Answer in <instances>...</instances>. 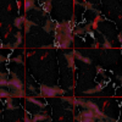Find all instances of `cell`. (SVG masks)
Instances as JSON below:
<instances>
[{"label": "cell", "mask_w": 122, "mask_h": 122, "mask_svg": "<svg viewBox=\"0 0 122 122\" xmlns=\"http://www.w3.org/2000/svg\"><path fill=\"white\" fill-rule=\"evenodd\" d=\"M40 93L44 97H49V98H53V97H56V95H61L65 93V90H62L61 88H59L57 86H54V87H48L45 84H42L40 86Z\"/></svg>", "instance_id": "1"}, {"label": "cell", "mask_w": 122, "mask_h": 122, "mask_svg": "<svg viewBox=\"0 0 122 122\" xmlns=\"http://www.w3.org/2000/svg\"><path fill=\"white\" fill-rule=\"evenodd\" d=\"M9 87L12 88L14 90H22L25 88L23 83L20 81V78H12L9 81Z\"/></svg>", "instance_id": "2"}, {"label": "cell", "mask_w": 122, "mask_h": 122, "mask_svg": "<svg viewBox=\"0 0 122 122\" xmlns=\"http://www.w3.org/2000/svg\"><path fill=\"white\" fill-rule=\"evenodd\" d=\"M79 117L81 118H89L92 121H95L97 120L95 118V114L93 112V111H90V110H83L82 112H81Z\"/></svg>", "instance_id": "3"}, {"label": "cell", "mask_w": 122, "mask_h": 122, "mask_svg": "<svg viewBox=\"0 0 122 122\" xmlns=\"http://www.w3.org/2000/svg\"><path fill=\"white\" fill-rule=\"evenodd\" d=\"M44 120H48V115H46L45 111L36 114L33 116V118H32V122H39V121H44Z\"/></svg>", "instance_id": "4"}, {"label": "cell", "mask_w": 122, "mask_h": 122, "mask_svg": "<svg viewBox=\"0 0 122 122\" xmlns=\"http://www.w3.org/2000/svg\"><path fill=\"white\" fill-rule=\"evenodd\" d=\"M25 21H26V16H20V17H16L15 21H14V25L16 28H21L23 25H25Z\"/></svg>", "instance_id": "5"}, {"label": "cell", "mask_w": 122, "mask_h": 122, "mask_svg": "<svg viewBox=\"0 0 122 122\" xmlns=\"http://www.w3.org/2000/svg\"><path fill=\"white\" fill-rule=\"evenodd\" d=\"M65 57L67 60L68 66L72 70H75V57H73V54L72 53H67V54H65Z\"/></svg>", "instance_id": "6"}, {"label": "cell", "mask_w": 122, "mask_h": 122, "mask_svg": "<svg viewBox=\"0 0 122 122\" xmlns=\"http://www.w3.org/2000/svg\"><path fill=\"white\" fill-rule=\"evenodd\" d=\"M72 54H73V57H77L78 60H82V61H84V62H87V64H92V60L89 59V57H86V56H83V55H81V53H78V51H72Z\"/></svg>", "instance_id": "7"}, {"label": "cell", "mask_w": 122, "mask_h": 122, "mask_svg": "<svg viewBox=\"0 0 122 122\" xmlns=\"http://www.w3.org/2000/svg\"><path fill=\"white\" fill-rule=\"evenodd\" d=\"M10 97L11 98H26V93H25V89L22 90H14L10 93Z\"/></svg>", "instance_id": "8"}, {"label": "cell", "mask_w": 122, "mask_h": 122, "mask_svg": "<svg viewBox=\"0 0 122 122\" xmlns=\"http://www.w3.org/2000/svg\"><path fill=\"white\" fill-rule=\"evenodd\" d=\"M36 3L33 1V0H26L25 1V11L26 12H28L29 10H32V9H34L36 7V5H34Z\"/></svg>", "instance_id": "9"}, {"label": "cell", "mask_w": 122, "mask_h": 122, "mask_svg": "<svg viewBox=\"0 0 122 122\" xmlns=\"http://www.w3.org/2000/svg\"><path fill=\"white\" fill-rule=\"evenodd\" d=\"M26 100H27V101H29V103H33V104L38 105L39 107H44V106H45V104L40 103V101H39L38 99H36V98H33V97H26Z\"/></svg>", "instance_id": "10"}, {"label": "cell", "mask_w": 122, "mask_h": 122, "mask_svg": "<svg viewBox=\"0 0 122 122\" xmlns=\"http://www.w3.org/2000/svg\"><path fill=\"white\" fill-rule=\"evenodd\" d=\"M55 29V25L53 21H50V20H48L45 26H44V30L45 32H53V30Z\"/></svg>", "instance_id": "11"}, {"label": "cell", "mask_w": 122, "mask_h": 122, "mask_svg": "<svg viewBox=\"0 0 122 122\" xmlns=\"http://www.w3.org/2000/svg\"><path fill=\"white\" fill-rule=\"evenodd\" d=\"M15 37H16V39H17V42L14 44V49H15V48H18L20 45L22 44V34L20 33V32H17V33L15 34Z\"/></svg>", "instance_id": "12"}, {"label": "cell", "mask_w": 122, "mask_h": 122, "mask_svg": "<svg viewBox=\"0 0 122 122\" xmlns=\"http://www.w3.org/2000/svg\"><path fill=\"white\" fill-rule=\"evenodd\" d=\"M34 25H36V23H34L33 21H29V20H27V18H26L25 25H23V26H25V32H26V33H28V32H29V28L32 27V26H34Z\"/></svg>", "instance_id": "13"}, {"label": "cell", "mask_w": 122, "mask_h": 122, "mask_svg": "<svg viewBox=\"0 0 122 122\" xmlns=\"http://www.w3.org/2000/svg\"><path fill=\"white\" fill-rule=\"evenodd\" d=\"M62 100H64V101H67V103L71 104V105H77L76 98H72V97H70V98H62Z\"/></svg>", "instance_id": "14"}, {"label": "cell", "mask_w": 122, "mask_h": 122, "mask_svg": "<svg viewBox=\"0 0 122 122\" xmlns=\"http://www.w3.org/2000/svg\"><path fill=\"white\" fill-rule=\"evenodd\" d=\"M10 97V92H7L4 88H0V98H9Z\"/></svg>", "instance_id": "15"}, {"label": "cell", "mask_w": 122, "mask_h": 122, "mask_svg": "<svg viewBox=\"0 0 122 122\" xmlns=\"http://www.w3.org/2000/svg\"><path fill=\"white\" fill-rule=\"evenodd\" d=\"M7 100H6V106H7V109H10V110H15V109H17V106H15L14 104H12V100L11 99H9V98H6Z\"/></svg>", "instance_id": "16"}, {"label": "cell", "mask_w": 122, "mask_h": 122, "mask_svg": "<svg viewBox=\"0 0 122 122\" xmlns=\"http://www.w3.org/2000/svg\"><path fill=\"white\" fill-rule=\"evenodd\" d=\"M43 9H44L45 12H49L50 10H51V3H50V1H46V3L43 5Z\"/></svg>", "instance_id": "17"}, {"label": "cell", "mask_w": 122, "mask_h": 122, "mask_svg": "<svg viewBox=\"0 0 122 122\" xmlns=\"http://www.w3.org/2000/svg\"><path fill=\"white\" fill-rule=\"evenodd\" d=\"M14 62H17V64H23V59H22V55H17L16 57L12 59Z\"/></svg>", "instance_id": "18"}, {"label": "cell", "mask_w": 122, "mask_h": 122, "mask_svg": "<svg viewBox=\"0 0 122 122\" xmlns=\"http://www.w3.org/2000/svg\"><path fill=\"white\" fill-rule=\"evenodd\" d=\"M93 89H94L95 93H99V92H101V90L104 89V84H100V83H98V86H97V87H94Z\"/></svg>", "instance_id": "19"}, {"label": "cell", "mask_w": 122, "mask_h": 122, "mask_svg": "<svg viewBox=\"0 0 122 122\" xmlns=\"http://www.w3.org/2000/svg\"><path fill=\"white\" fill-rule=\"evenodd\" d=\"M97 72H99L100 75L104 76V70H103V67H101V66H97Z\"/></svg>", "instance_id": "20"}, {"label": "cell", "mask_w": 122, "mask_h": 122, "mask_svg": "<svg viewBox=\"0 0 122 122\" xmlns=\"http://www.w3.org/2000/svg\"><path fill=\"white\" fill-rule=\"evenodd\" d=\"M84 33V30L82 29V28H77L76 30H75V34H83Z\"/></svg>", "instance_id": "21"}, {"label": "cell", "mask_w": 122, "mask_h": 122, "mask_svg": "<svg viewBox=\"0 0 122 122\" xmlns=\"http://www.w3.org/2000/svg\"><path fill=\"white\" fill-rule=\"evenodd\" d=\"M103 46H104V48H109V49H111V48H112V45H111V44L107 42V40H106V42L104 43V45H103Z\"/></svg>", "instance_id": "22"}, {"label": "cell", "mask_w": 122, "mask_h": 122, "mask_svg": "<svg viewBox=\"0 0 122 122\" xmlns=\"http://www.w3.org/2000/svg\"><path fill=\"white\" fill-rule=\"evenodd\" d=\"M5 61H6V57L3 54H0V62H5Z\"/></svg>", "instance_id": "23"}, {"label": "cell", "mask_w": 122, "mask_h": 122, "mask_svg": "<svg viewBox=\"0 0 122 122\" xmlns=\"http://www.w3.org/2000/svg\"><path fill=\"white\" fill-rule=\"evenodd\" d=\"M100 21H103V18H101L99 15H97V17H95V23H98V22H100Z\"/></svg>", "instance_id": "24"}, {"label": "cell", "mask_w": 122, "mask_h": 122, "mask_svg": "<svg viewBox=\"0 0 122 122\" xmlns=\"http://www.w3.org/2000/svg\"><path fill=\"white\" fill-rule=\"evenodd\" d=\"M90 28H92V25H90V23H88V25L83 28V30H90Z\"/></svg>", "instance_id": "25"}, {"label": "cell", "mask_w": 122, "mask_h": 122, "mask_svg": "<svg viewBox=\"0 0 122 122\" xmlns=\"http://www.w3.org/2000/svg\"><path fill=\"white\" fill-rule=\"evenodd\" d=\"M87 7H88V9H90V10H93V11H95V9L93 7V5H92L90 3H88V4H87Z\"/></svg>", "instance_id": "26"}, {"label": "cell", "mask_w": 122, "mask_h": 122, "mask_svg": "<svg viewBox=\"0 0 122 122\" xmlns=\"http://www.w3.org/2000/svg\"><path fill=\"white\" fill-rule=\"evenodd\" d=\"M28 88H29L30 90H32L33 93H36V89H34V87H33V86H30V84H29V86H28Z\"/></svg>", "instance_id": "27"}, {"label": "cell", "mask_w": 122, "mask_h": 122, "mask_svg": "<svg viewBox=\"0 0 122 122\" xmlns=\"http://www.w3.org/2000/svg\"><path fill=\"white\" fill-rule=\"evenodd\" d=\"M25 122H32V120H29V118H28V116L26 115V116H25Z\"/></svg>", "instance_id": "28"}, {"label": "cell", "mask_w": 122, "mask_h": 122, "mask_svg": "<svg viewBox=\"0 0 122 122\" xmlns=\"http://www.w3.org/2000/svg\"><path fill=\"white\" fill-rule=\"evenodd\" d=\"M0 78H6V75L3 73V72H0Z\"/></svg>", "instance_id": "29"}, {"label": "cell", "mask_w": 122, "mask_h": 122, "mask_svg": "<svg viewBox=\"0 0 122 122\" xmlns=\"http://www.w3.org/2000/svg\"><path fill=\"white\" fill-rule=\"evenodd\" d=\"M0 48H4V45L1 44V40H0Z\"/></svg>", "instance_id": "30"}]
</instances>
